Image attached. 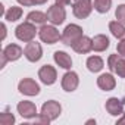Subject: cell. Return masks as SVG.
<instances>
[{
	"label": "cell",
	"instance_id": "32",
	"mask_svg": "<svg viewBox=\"0 0 125 125\" xmlns=\"http://www.w3.org/2000/svg\"><path fill=\"white\" fill-rule=\"evenodd\" d=\"M116 124H119V125H121V124H125V112H124V113L121 115V118H119V119L116 121Z\"/></svg>",
	"mask_w": 125,
	"mask_h": 125
},
{
	"label": "cell",
	"instance_id": "24",
	"mask_svg": "<svg viewBox=\"0 0 125 125\" xmlns=\"http://www.w3.org/2000/svg\"><path fill=\"white\" fill-rule=\"evenodd\" d=\"M0 124L2 125H12V124H15V116L9 112V109H6L5 112L0 113Z\"/></svg>",
	"mask_w": 125,
	"mask_h": 125
},
{
	"label": "cell",
	"instance_id": "7",
	"mask_svg": "<svg viewBox=\"0 0 125 125\" xmlns=\"http://www.w3.org/2000/svg\"><path fill=\"white\" fill-rule=\"evenodd\" d=\"M60 112H62V106H60V103L56 102V100H49V102H46V103L41 106V115L47 116L50 121L57 119L59 115H60Z\"/></svg>",
	"mask_w": 125,
	"mask_h": 125
},
{
	"label": "cell",
	"instance_id": "20",
	"mask_svg": "<svg viewBox=\"0 0 125 125\" xmlns=\"http://www.w3.org/2000/svg\"><path fill=\"white\" fill-rule=\"evenodd\" d=\"M27 21H30L35 25H44V22L47 21V15L40 10H32L27 15Z\"/></svg>",
	"mask_w": 125,
	"mask_h": 125
},
{
	"label": "cell",
	"instance_id": "19",
	"mask_svg": "<svg viewBox=\"0 0 125 125\" xmlns=\"http://www.w3.org/2000/svg\"><path fill=\"white\" fill-rule=\"evenodd\" d=\"M109 30L112 32L113 37H116L118 40H124L125 38V25L118 22V21H112L109 22Z\"/></svg>",
	"mask_w": 125,
	"mask_h": 125
},
{
	"label": "cell",
	"instance_id": "29",
	"mask_svg": "<svg viewBox=\"0 0 125 125\" xmlns=\"http://www.w3.org/2000/svg\"><path fill=\"white\" fill-rule=\"evenodd\" d=\"M18 3L21 6H34V2L32 0H18Z\"/></svg>",
	"mask_w": 125,
	"mask_h": 125
},
{
	"label": "cell",
	"instance_id": "17",
	"mask_svg": "<svg viewBox=\"0 0 125 125\" xmlns=\"http://www.w3.org/2000/svg\"><path fill=\"white\" fill-rule=\"evenodd\" d=\"M109 44H110V41L104 34H97L93 38V50L94 52H104L109 47Z\"/></svg>",
	"mask_w": 125,
	"mask_h": 125
},
{
	"label": "cell",
	"instance_id": "14",
	"mask_svg": "<svg viewBox=\"0 0 125 125\" xmlns=\"http://www.w3.org/2000/svg\"><path fill=\"white\" fill-rule=\"evenodd\" d=\"M97 85H99V88H102L103 91H110V90L115 88L116 80L113 78L112 74H102V75L97 78Z\"/></svg>",
	"mask_w": 125,
	"mask_h": 125
},
{
	"label": "cell",
	"instance_id": "33",
	"mask_svg": "<svg viewBox=\"0 0 125 125\" xmlns=\"http://www.w3.org/2000/svg\"><path fill=\"white\" fill-rule=\"evenodd\" d=\"M32 2H34V6H35V5H44L47 0H32Z\"/></svg>",
	"mask_w": 125,
	"mask_h": 125
},
{
	"label": "cell",
	"instance_id": "21",
	"mask_svg": "<svg viewBox=\"0 0 125 125\" xmlns=\"http://www.w3.org/2000/svg\"><path fill=\"white\" fill-rule=\"evenodd\" d=\"M21 16H22V9L18 8V6L9 8V9L6 10V13H5V19L9 21V22H15V21H18V19H21Z\"/></svg>",
	"mask_w": 125,
	"mask_h": 125
},
{
	"label": "cell",
	"instance_id": "1",
	"mask_svg": "<svg viewBox=\"0 0 125 125\" xmlns=\"http://www.w3.org/2000/svg\"><path fill=\"white\" fill-rule=\"evenodd\" d=\"M83 37V28L77 24H69L63 32H62V37H60V41L63 43L65 46H74L80 38Z\"/></svg>",
	"mask_w": 125,
	"mask_h": 125
},
{
	"label": "cell",
	"instance_id": "25",
	"mask_svg": "<svg viewBox=\"0 0 125 125\" xmlns=\"http://www.w3.org/2000/svg\"><path fill=\"white\" fill-rule=\"evenodd\" d=\"M115 16L118 19V22L125 25V5H119L115 10Z\"/></svg>",
	"mask_w": 125,
	"mask_h": 125
},
{
	"label": "cell",
	"instance_id": "8",
	"mask_svg": "<svg viewBox=\"0 0 125 125\" xmlns=\"http://www.w3.org/2000/svg\"><path fill=\"white\" fill-rule=\"evenodd\" d=\"M18 90H19V93H22L25 96H37L40 93V85L32 78H24L19 81Z\"/></svg>",
	"mask_w": 125,
	"mask_h": 125
},
{
	"label": "cell",
	"instance_id": "10",
	"mask_svg": "<svg viewBox=\"0 0 125 125\" xmlns=\"http://www.w3.org/2000/svg\"><path fill=\"white\" fill-rule=\"evenodd\" d=\"M78 84H80V78H78L77 72H74V71H68L63 77H62V88L65 91H68V93L75 91Z\"/></svg>",
	"mask_w": 125,
	"mask_h": 125
},
{
	"label": "cell",
	"instance_id": "27",
	"mask_svg": "<svg viewBox=\"0 0 125 125\" xmlns=\"http://www.w3.org/2000/svg\"><path fill=\"white\" fill-rule=\"evenodd\" d=\"M34 122H35V124H44V125H49V124H50L52 121H50V119H49L47 116H44V115H41V113H40L38 116H35Z\"/></svg>",
	"mask_w": 125,
	"mask_h": 125
},
{
	"label": "cell",
	"instance_id": "4",
	"mask_svg": "<svg viewBox=\"0 0 125 125\" xmlns=\"http://www.w3.org/2000/svg\"><path fill=\"white\" fill-rule=\"evenodd\" d=\"M47 21L52 24V25H60L63 24L65 19H66V12L63 9V6H60L57 3H54L53 6H50L47 9Z\"/></svg>",
	"mask_w": 125,
	"mask_h": 125
},
{
	"label": "cell",
	"instance_id": "22",
	"mask_svg": "<svg viewBox=\"0 0 125 125\" xmlns=\"http://www.w3.org/2000/svg\"><path fill=\"white\" fill-rule=\"evenodd\" d=\"M112 6V0H94V9L99 13H106L109 12Z\"/></svg>",
	"mask_w": 125,
	"mask_h": 125
},
{
	"label": "cell",
	"instance_id": "12",
	"mask_svg": "<svg viewBox=\"0 0 125 125\" xmlns=\"http://www.w3.org/2000/svg\"><path fill=\"white\" fill-rule=\"evenodd\" d=\"M18 113L25 118V119H31V118H35L37 116V106L32 103V102H28V100H24V102H19L18 106Z\"/></svg>",
	"mask_w": 125,
	"mask_h": 125
},
{
	"label": "cell",
	"instance_id": "30",
	"mask_svg": "<svg viewBox=\"0 0 125 125\" xmlns=\"http://www.w3.org/2000/svg\"><path fill=\"white\" fill-rule=\"evenodd\" d=\"M56 3L60 5V6H68L71 3V0H56Z\"/></svg>",
	"mask_w": 125,
	"mask_h": 125
},
{
	"label": "cell",
	"instance_id": "9",
	"mask_svg": "<svg viewBox=\"0 0 125 125\" xmlns=\"http://www.w3.org/2000/svg\"><path fill=\"white\" fill-rule=\"evenodd\" d=\"M38 78H40V81H41L43 84L52 85V84H54L56 80H57V72H56V69H54L52 65H44V66H41L40 71H38Z\"/></svg>",
	"mask_w": 125,
	"mask_h": 125
},
{
	"label": "cell",
	"instance_id": "31",
	"mask_svg": "<svg viewBox=\"0 0 125 125\" xmlns=\"http://www.w3.org/2000/svg\"><path fill=\"white\" fill-rule=\"evenodd\" d=\"M5 38H6V25L2 24V40H5Z\"/></svg>",
	"mask_w": 125,
	"mask_h": 125
},
{
	"label": "cell",
	"instance_id": "16",
	"mask_svg": "<svg viewBox=\"0 0 125 125\" xmlns=\"http://www.w3.org/2000/svg\"><path fill=\"white\" fill-rule=\"evenodd\" d=\"M3 54L8 57L9 62H13V60H18L24 54V50L18 44H9V46H6L3 49Z\"/></svg>",
	"mask_w": 125,
	"mask_h": 125
},
{
	"label": "cell",
	"instance_id": "23",
	"mask_svg": "<svg viewBox=\"0 0 125 125\" xmlns=\"http://www.w3.org/2000/svg\"><path fill=\"white\" fill-rule=\"evenodd\" d=\"M118 77L125 78V57L119 56V59L116 60V65H115V71H113Z\"/></svg>",
	"mask_w": 125,
	"mask_h": 125
},
{
	"label": "cell",
	"instance_id": "6",
	"mask_svg": "<svg viewBox=\"0 0 125 125\" xmlns=\"http://www.w3.org/2000/svg\"><path fill=\"white\" fill-rule=\"evenodd\" d=\"M24 54L25 57L30 60V62H38L43 56V49H41V44L37 43V41H30L27 43L25 49H24Z\"/></svg>",
	"mask_w": 125,
	"mask_h": 125
},
{
	"label": "cell",
	"instance_id": "28",
	"mask_svg": "<svg viewBox=\"0 0 125 125\" xmlns=\"http://www.w3.org/2000/svg\"><path fill=\"white\" fill-rule=\"evenodd\" d=\"M116 50H118V54H119V56L125 57V38H124V40H121V41L118 43Z\"/></svg>",
	"mask_w": 125,
	"mask_h": 125
},
{
	"label": "cell",
	"instance_id": "3",
	"mask_svg": "<svg viewBox=\"0 0 125 125\" xmlns=\"http://www.w3.org/2000/svg\"><path fill=\"white\" fill-rule=\"evenodd\" d=\"M38 37L43 43H47V44H54L60 40L62 34H59L57 28L54 25H43L40 30H38Z\"/></svg>",
	"mask_w": 125,
	"mask_h": 125
},
{
	"label": "cell",
	"instance_id": "18",
	"mask_svg": "<svg viewBox=\"0 0 125 125\" xmlns=\"http://www.w3.org/2000/svg\"><path fill=\"white\" fill-rule=\"evenodd\" d=\"M104 66V62L100 56H90L87 59V68L90 72H100Z\"/></svg>",
	"mask_w": 125,
	"mask_h": 125
},
{
	"label": "cell",
	"instance_id": "26",
	"mask_svg": "<svg viewBox=\"0 0 125 125\" xmlns=\"http://www.w3.org/2000/svg\"><path fill=\"white\" fill-rule=\"evenodd\" d=\"M119 59V54H110L109 59H107V66L110 69V72L115 71V65H116V60Z\"/></svg>",
	"mask_w": 125,
	"mask_h": 125
},
{
	"label": "cell",
	"instance_id": "13",
	"mask_svg": "<svg viewBox=\"0 0 125 125\" xmlns=\"http://www.w3.org/2000/svg\"><path fill=\"white\" fill-rule=\"evenodd\" d=\"M74 52L80 53V54H85L88 53L90 50H93V38L87 37V35H83L74 46H72Z\"/></svg>",
	"mask_w": 125,
	"mask_h": 125
},
{
	"label": "cell",
	"instance_id": "5",
	"mask_svg": "<svg viewBox=\"0 0 125 125\" xmlns=\"http://www.w3.org/2000/svg\"><path fill=\"white\" fill-rule=\"evenodd\" d=\"M93 10V2L91 0H74L72 12L78 19H85Z\"/></svg>",
	"mask_w": 125,
	"mask_h": 125
},
{
	"label": "cell",
	"instance_id": "11",
	"mask_svg": "<svg viewBox=\"0 0 125 125\" xmlns=\"http://www.w3.org/2000/svg\"><path fill=\"white\" fill-rule=\"evenodd\" d=\"M124 104H125V99L121 100L118 97H110V99H107L104 107H106V110H107L109 115H112V116H121L124 113Z\"/></svg>",
	"mask_w": 125,
	"mask_h": 125
},
{
	"label": "cell",
	"instance_id": "15",
	"mask_svg": "<svg viewBox=\"0 0 125 125\" xmlns=\"http://www.w3.org/2000/svg\"><path fill=\"white\" fill-rule=\"evenodd\" d=\"M53 59H54L56 63H57L60 68H63V69H71V66H72V59H71V56H69L68 53H65V52H60V50L54 52Z\"/></svg>",
	"mask_w": 125,
	"mask_h": 125
},
{
	"label": "cell",
	"instance_id": "2",
	"mask_svg": "<svg viewBox=\"0 0 125 125\" xmlns=\"http://www.w3.org/2000/svg\"><path fill=\"white\" fill-rule=\"evenodd\" d=\"M35 34H37V28H35V24L30 22V21H25L22 22L21 25L16 27L15 30V35L18 40L24 41V43H30L35 38Z\"/></svg>",
	"mask_w": 125,
	"mask_h": 125
}]
</instances>
